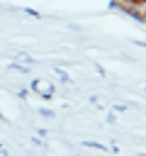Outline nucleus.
Returning <instances> with one entry per match:
<instances>
[{
  "label": "nucleus",
  "mask_w": 146,
  "mask_h": 156,
  "mask_svg": "<svg viewBox=\"0 0 146 156\" xmlns=\"http://www.w3.org/2000/svg\"><path fill=\"white\" fill-rule=\"evenodd\" d=\"M32 90L39 93V98H44V100H51V98H54V85H49V83H44V80H34V83H32Z\"/></svg>",
  "instance_id": "f257e3e1"
}]
</instances>
